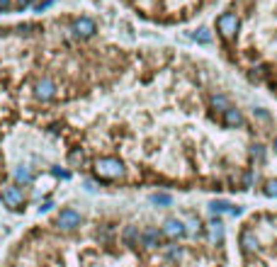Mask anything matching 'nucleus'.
<instances>
[{
    "mask_svg": "<svg viewBox=\"0 0 277 267\" xmlns=\"http://www.w3.org/2000/svg\"><path fill=\"white\" fill-rule=\"evenodd\" d=\"M161 233L168 236V238H183V236H185V226H183L180 219H168V221L163 223V231H161Z\"/></svg>",
    "mask_w": 277,
    "mask_h": 267,
    "instance_id": "nucleus-8",
    "label": "nucleus"
},
{
    "mask_svg": "<svg viewBox=\"0 0 277 267\" xmlns=\"http://www.w3.org/2000/svg\"><path fill=\"white\" fill-rule=\"evenodd\" d=\"M216 29H219V34H221L224 39L236 37V32H238V17H236L233 12H221V15L216 17Z\"/></svg>",
    "mask_w": 277,
    "mask_h": 267,
    "instance_id": "nucleus-2",
    "label": "nucleus"
},
{
    "mask_svg": "<svg viewBox=\"0 0 277 267\" xmlns=\"http://www.w3.org/2000/svg\"><path fill=\"white\" fill-rule=\"evenodd\" d=\"M34 95H37L39 100H51V97L56 95V85H54V80L42 78V80L34 85Z\"/></svg>",
    "mask_w": 277,
    "mask_h": 267,
    "instance_id": "nucleus-7",
    "label": "nucleus"
},
{
    "mask_svg": "<svg viewBox=\"0 0 277 267\" xmlns=\"http://www.w3.org/2000/svg\"><path fill=\"white\" fill-rule=\"evenodd\" d=\"M253 156H255L258 160H263V148H260V146H255V148H253Z\"/></svg>",
    "mask_w": 277,
    "mask_h": 267,
    "instance_id": "nucleus-21",
    "label": "nucleus"
},
{
    "mask_svg": "<svg viewBox=\"0 0 277 267\" xmlns=\"http://www.w3.org/2000/svg\"><path fill=\"white\" fill-rule=\"evenodd\" d=\"M0 201H2L7 209H20L22 201H24L22 187H17V185H12V187H2V192H0Z\"/></svg>",
    "mask_w": 277,
    "mask_h": 267,
    "instance_id": "nucleus-3",
    "label": "nucleus"
},
{
    "mask_svg": "<svg viewBox=\"0 0 277 267\" xmlns=\"http://www.w3.org/2000/svg\"><path fill=\"white\" fill-rule=\"evenodd\" d=\"M95 29H97V27H95V20H90V17H78V20L73 22V34H75V37H83V39H85V37H92Z\"/></svg>",
    "mask_w": 277,
    "mask_h": 267,
    "instance_id": "nucleus-5",
    "label": "nucleus"
},
{
    "mask_svg": "<svg viewBox=\"0 0 277 267\" xmlns=\"http://www.w3.org/2000/svg\"><path fill=\"white\" fill-rule=\"evenodd\" d=\"M209 206H211V211H229V214H233V216L241 214L238 206H231V204H226V201H211Z\"/></svg>",
    "mask_w": 277,
    "mask_h": 267,
    "instance_id": "nucleus-14",
    "label": "nucleus"
},
{
    "mask_svg": "<svg viewBox=\"0 0 277 267\" xmlns=\"http://www.w3.org/2000/svg\"><path fill=\"white\" fill-rule=\"evenodd\" d=\"M95 175L102 178V180H117V178L124 175V163L119 158H112V156L97 158L95 160Z\"/></svg>",
    "mask_w": 277,
    "mask_h": 267,
    "instance_id": "nucleus-1",
    "label": "nucleus"
},
{
    "mask_svg": "<svg viewBox=\"0 0 277 267\" xmlns=\"http://www.w3.org/2000/svg\"><path fill=\"white\" fill-rule=\"evenodd\" d=\"M265 195L277 200V180H268V182H265Z\"/></svg>",
    "mask_w": 277,
    "mask_h": 267,
    "instance_id": "nucleus-18",
    "label": "nucleus"
},
{
    "mask_svg": "<svg viewBox=\"0 0 277 267\" xmlns=\"http://www.w3.org/2000/svg\"><path fill=\"white\" fill-rule=\"evenodd\" d=\"M70 163H83V153H70Z\"/></svg>",
    "mask_w": 277,
    "mask_h": 267,
    "instance_id": "nucleus-19",
    "label": "nucleus"
},
{
    "mask_svg": "<svg viewBox=\"0 0 277 267\" xmlns=\"http://www.w3.org/2000/svg\"><path fill=\"white\" fill-rule=\"evenodd\" d=\"M161 236H163V233H161L158 228H153V226H146V228L141 231V238H138V243H141L143 248H148V250H151V248L161 245Z\"/></svg>",
    "mask_w": 277,
    "mask_h": 267,
    "instance_id": "nucleus-6",
    "label": "nucleus"
},
{
    "mask_svg": "<svg viewBox=\"0 0 277 267\" xmlns=\"http://www.w3.org/2000/svg\"><path fill=\"white\" fill-rule=\"evenodd\" d=\"M122 238H124V243H127V245H138L141 231H138L137 226H127V228L122 231Z\"/></svg>",
    "mask_w": 277,
    "mask_h": 267,
    "instance_id": "nucleus-11",
    "label": "nucleus"
},
{
    "mask_svg": "<svg viewBox=\"0 0 277 267\" xmlns=\"http://www.w3.org/2000/svg\"><path fill=\"white\" fill-rule=\"evenodd\" d=\"M209 236H211V241H221V238H224V223H221L219 219H214V221L209 223Z\"/></svg>",
    "mask_w": 277,
    "mask_h": 267,
    "instance_id": "nucleus-13",
    "label": "nucleus"
},
{
    "mask_svg": "<svg viewBox=\"0 0 277 267\" xmlns=\"http://www.w3.org/2000/svg\"><path fill=\"white\" fill-rule=\"evenodd\" d=\"M151 201L158 204V206H170V204H173V197L165 195V192H158V195H151Z\"/></svg>",
    "mask_w": 277,
    "mask_h": 267,
    "instance_id": "nucleus-16",
    "label": "nucleus"
},
{
    "mask_svg": "<svg viewBox=\"0 0 277 267\" xmlns=\"http://www.w3.org/2000/svg\"><path fill=\"white\" fill-rule=\"evenodd\" d=\"M224 124H226V127H231V129H236V127H243V114H241V110H236V107H229V110L224 112Z\"/></svg>",
    "mask_w": 277,
    "mask_h": 267,
    "instance_id": "nucleus-9",
    "label": "nucleus"
},
{
    "mask_svg": "<svg viewBox=\"0 0 277 267\" xmlns=\"http://www.w3.org/2000/svg\"><path fill=\"white\" fill-rule=\"evenodd\" d=\"M56 226L64 231H73L80 226V214L75 209H61V214L56 216Z\"/></svg>",
    "mask_w": 277,
    "mask_h": 267,
    "instance_id": "nucleus-4",
    "label": "nucleus"
},
{
    "mask_svg": "<svg viewBox=\"0 0 277 267\" xmlns=\"http://www.w3.org/2000/svg\"><path fill=\"white\" fill-rule=\"evenodd\" d=\"M273 148H275V153H277V138H275V143H273Z\"/></svg>",
    "mask_w": 277,
    "mask_h": 267,
    "instance_id": "nucleus-26",
    "label": "nucleus"
},
{
    "mask_svg": "<svg viewBox=\"0 0 277 267\" xmlns=\"http://www.w3.org/2000/svg\"><path fill=\"white\" fill-rule=\"evenodd\" d=\"M5 10H10V0H0V12H5Z\"/></svg>",
    "mask_w": 277,
    "mask_h": 267,
    "instance_id": "nucleus-22",
    "label": "nucleus"
},
{
    "mask_svg": "<svg viewBox=\"0 0 277 267\" xmlns=\"http://www.w3.org/2000/svg\"><path fill=\"white\" fill-rule=\"evenodd\" d=\"M39 209H42V211H49V209H51V201H44V204H42Z\"/></svg>",
    "mask_w": 277,
    "mask_h": 267,
    "instance_id": "nucleus-25",
    "label": "nucleus"
},
{
    "mask_svg": "<svg viewBox=\"0 0 277 267\" xmlns=\"http://www.w3.org/2000/svg\"><path fill=\"white\" fill-rule=\"evenodd\" d=\"M195 39H197L200 44H209V42H211V34H209L207 27H200V29L195 32Z\"/></svg>",
    "mask_w": 277,
    "mask_h": 267,
    "instance_id": "nucleus-17",
    "label": "nucleus"
},
{
    "mask_svg": "<svg viewBox=\"0 0 277 267\" xmlns=\"http://www.w3.org/2000/svg\"><path fill=\"white\" fill-rule=\"evenodd\" d=\"M241 248H243V253H255L258 250V238H255L253 231H243L241 233Z\"/></svg>",
    "mask_w": 277,
    "mask_h": 267,
    "instance_id": "nucleus-10",
    "label": "nucleus"
},
{
    "mask_svg": "<svg viewBox=\"0 0 277 267\" xmlns=\"http://www.w3.org/2000/svg\"><path fill=\"white\" fill-rule=\"evenodd\" d=\"M51 173H54V175H61V178H69V173H64V170H59V168H54Z\"/></svg>",
    "mask_w": 277,
    "mask_h": 267,
    "instance_id": "nucleus-24",
    "label": "nucleus"
},
{
    "mask_svg": "<svg viewBox=\"0 0 277 267\" xmlns=\"http://www.w3.org/2000/svg\"><path fill=\"white\" fill-rule=\"evenodd\" d=\"M32 178H34V175H32V170H29L27 165H20V168L15 170V180H17V182H22V185L32 182Z\"/></svg>",
    "mask_w": 277,
    "mask_h": 267,
    "instance_id": "nucleus-12",
    "label": "nucleus"
},
{
    "mask_svg": "<svg viewBox=\"0 0 277 267\" xmlns=\"http://www.w3.org/2000/svg\"><path fill=\"white\" fill-rule=\"evenodd\" d=\"M51 2H54V0H44V2H39V5H37V12H42V10H46V7H49Z\"/></svg>",
    "mask_w": 277,
    "mask_h": 267,
    "instance_id": "nucleus-20",
    "label": "nucleus"
},
{
    "mask_svg": "<svg viewBox=\"0 0 277 267\" xmlns=\"http://www.w3.org/2000/svg\"><path fill=\"white\" fill-rule=\"evenodd\" d=\"M211 107H216V110L226 112L231 105H229V97H224V95H211Z\"/></svg>",
    "mask_w": 277,
    "mask_h": 267,
    "instance_id": "nucleus-15",
    "label": "nucleus"
},
{
    "mask_svg": "<svg viewBox=\"0 0 277 267\" xmlns=\"http://www.w3.org/2000/svg\"><path fill=\"white\" fill-rule=\"evenodd\" d=\"M29 2H32V0H17V7H20V10H24Z\"/></svg>",
    "mask_w": 277,
    "mask_h": 267,
    "instance_id": "nucleus-23",
    "label": "nucleus"
}]
</instances>
